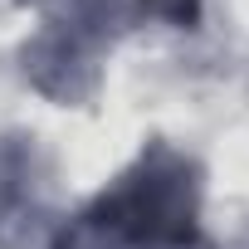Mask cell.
I'll return each instance as SVG.
<instances>
[{"mask_svg":"<svg viewBox=\"0 0 249 249\" xmlns=\"http://www.w3.org/2000/svg\"><path fill=\"white\" fill-rule=\"evenodd\" d=\"M191 215H196L191 166L181 157H171V152H157L152 161H142L137 176H127L112 191V200H103V220L98 225L127 234V239L186 244Z\"/></svg>","mask_w":249,"mask_h":249,"instance_id":"obj_1","label":"cell"}]
</instances>
